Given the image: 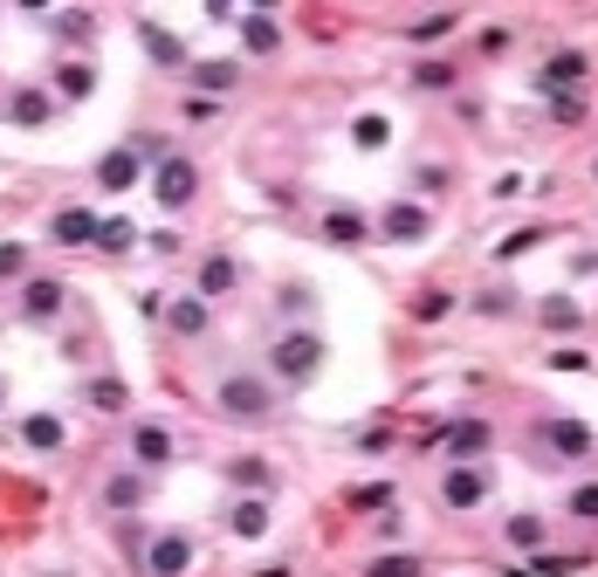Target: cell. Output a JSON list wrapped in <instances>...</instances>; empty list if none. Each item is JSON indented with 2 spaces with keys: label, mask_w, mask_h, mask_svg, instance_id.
Returning a JSON list of instances; mask_svg holds the SVG:
<instances>
[{
  "label": "cell",
  "mask_w": 598,
  "mask_h": 577,
  "mask_svg": "<svg viewBox=\"0 0 598 577\" xmlns=\"http://www.w3.org/2000/svg\"><path fill=\"white\" fill-rule=\"evenodd\" d=\"M324 372V337L317 330H282V344H275V378L282 385H309Z\"/></svg>",
  "instance_id": "obj_1"
},
{
  "label": "cell",
  "mask_w": 598,
  "mask_h": 577,
  "mask_svg": "<svg viewBox=\"0 0 598 577\" xmlns=\"http://www.w3.org/2000/svg\"><path fill=\"white\" fill-rule=\"evenodd\" d=\"M221 412H227V419H248V427H255V419L275 412V385L255 378V372H227V378H221Z\"/></svg>",
  "instance_id": "obj_2"
},
{
  "label": "cell",
  "mask_w": 598,
  "mask_h": 577,
  "mask_svg": "<svg viewBox=\"0 0 598 577\" xmlns=\"http://www.w3.org/2000/svg\"><path fill=\"white\" fill-rule=\"evenodd\" d=\"M488 495V467L482 461H448V475H440V502L448 509H475Z\"/></svg>",
  "instance_id": "obj_3"
},
{
  "label": "cell",
  "mask_w": 598,
  "mask_h": 577,
  "mask_svg": "<svg viewBox=\"0 0 598 577\" xmlns=\"http://www.w3.org/2000/svg\"><path fill=\"white\" fill-rule=\"evenodd\" d=\"M379 234H385V241H427V234H433V214H427L420 200H385Z\"/></svg>",
  "instance_id": "obj_4"
},
{
  "label": "cell",
  "mask_w": 598,
  "mask_h": 577,
  "mask_svg": "<svg viewBox=\"0 0 598 577\" xmlns=\"http://www.w3.org/2000/svg\"><path fill=\"white\" fill-rule=\"evenodd\" d=\"M145 570H151V577H187V570H193V536H179V530L151 536V543H145Z\"/></svg>",
  "instance_id": "obj_5"
},
{
  "label": "cell",
  "mask_w": 598,
  "mask_h": 577,
  "mask_svg": "<svg viewBox=\"0 0 598 577\" xmlns=\"http://www.w3.org/2000/svg\"><path fill=\"white\" fill-rule=\"evenodd\" d=\"M151 193H159L166 206H187L193 193H200V172H193V159H159V172H151Z\"/></svg>",
  "instance_id": "obj_6"
},
{
  "label": "cell",
  "mask_w": 598,
  "mask_h": 577,
  "mask_svg": "<svg viewBox=\"0 0 598 577\" xmlns=\"http://www.w3.org/2000/svg\"><path fill=\"white\" fill-rule=\"evenodd\" d=\"M48 117H56V97H48L42 83H21V90L8 97V124H14V131H42Z\"/></svg>",
  "instance_id": "obj_7"
},
{
  "label": "cell",
  "mask_w": 598,
  "mask_h": 577,
  "mask_svg": "<svg viewBox=\"0 0 598 577\" xmlns=\"http://www.w3.org/2000/svg\"><path fill=\"white\" fill-rule=\"evenodd\" d=\"M63 303H69V288H63V282H48V275H35L29 288H21V317H29V324H56V317H63Z\"/></svg>",
  "instance_id": "obj_8"
},
{
  "label": "cell",
  "mask_w": 598,
  "mask_h": 577,
  "mask_svg": "<svg viewBox=\"0 0 598 577\" xmlns=\"http://www.w3.org/2000/svg\"><path fill=\"white\" fill-rule=\"evenodd\" d=\"M578 83H585V56H578V48L551 56V63H543V76H537V90H543V97H571Z\"/></svg>",
  "instance_id": "obj_9"
},
{
  "label": "cell",
  "mask_w": 598,
  "mask_h": 577,
  "mask_svg": "<svg viewBox=\"0 0 598 577\" xmlns=\"http://www.w3.org/2000/svg\"><path fill=\"white\" fill-rule=\"evenodd\" d=\"M365 234H372V220L358 206H330L324 214V241H337V248H365Z\"/></svg>",
  "instance_id": "obj_10"
},
{
  "label": "cell",
  "mask_w": 598,
  "mask_h": 577,
  "mask_svg": "<svg viewBox=\"0 0 598 577\" xmlns=\"http://www.w3.org/2000/svg\"><path fill=\"white\" fill-rule=\"evenodd\" d=\"M227 530L241 536V543H255V536H269V495H241V502L227 509Z\"/></svg>",
  "instance_id": "obj_11"
},
{
  "label": "cell",
  "mask_w": 598,
  "mask_h": 577,
  "mask_svg": "<svg viewBox=\"0 0 598 577\" xmlns=\"http://www.w3.org/2000/svg\"><path fill=\"white\" fill-rule=\"evenodd\" d=\"M241 288V269H234L227 254H206L200 261V303H221V296H234Z\"/></svg>",
  "instance_id": "obj_12"
},
{
  "label": "cell",
  "mask_w": 598,
  "mask_h": 577,
  "mask_svg": "<svg viewBox=\"0 0 598 577\" xmlns=\"http://www.w3.org/2000/svg\"><path fill=\"white\" fill-rule=\"evenodd\" d=\"M132 461L145 467V475H151V467H172V433H166V427H151V419H145V427L132 433Z\"/></svg>",
  "instance_id": "obj_13"
},
{
  "label": "cell",
  "mask_w": 598,
  "mask_h": 577,
  "mask_svg": "<svg viewBox=\"0 0 598 577\" xmlns=\"http://www.w3.org/2000/svg\"><path fill=\"white\" fill-rule=\"evenodd\" d=\"M138 42H145V56L159 63V69H187V42H179V35H166L159 21H138Z\"/></svg>",
  "instance_id": "obj_14"
},
{
  "label": "cell",
  "mask_w": 598,
  "mask_h": 577,
  "mask_svg": "<svg viewBox=\"0 0 598 577\" xmlns=\"http://www.w3.org/2000/svg\"><path fill=\"white\" fill-rule=\"evenodd\" d=\"M48 234H56L63 248H97V214H90V206H63Z\"/></svg>",
  "instance_id": "obj_15"
},
{
  "label": "cell",
  "mask_w": 598,
  "mask_h": 577,
  "mask_svg": "<svg viewBox=\"0 0 598 577\" xmlns=\"http://www.w3.org/2000/svg\"><path fill=\"white\" fill-rule=\"evenodd\" d=\"M21 440H29V448H35V454H63V440H69V427H63V419H56V412H29V419H21Z\"/></svg>",
  "instance_id": "obj_16"
},
{
  "label": "cell",
  "mask_w": 598,
  "mask_h": 577,
  "mask_svg": "<svg viewBox=\"0 0 598 577\" xmlns=\"http://www.w3.org/2000/svg\"><path fill=\"white\" fill-rule=\"evenodd\" d=\"M440 448H448V461H475L488 448V427H482V419H454V427L440 433Z\"/></svg>",
  "instance_id": "obj_17"
},
{
  "label": "cell",
  "mask_w": 598,
  "mask_h": 577,
  "mask_svg": "<svg viewBox=\"0 0 598 577\" xmlns=\"http://www.w3.org/2000/svg\"><path fill=\"white\" fill-rule=\"evenodd\" d=\"M227 482L241 488V495H269L275 488V467L262 454H241V461H227Z\"/></svg>",
  "instance_id": "obj_18"
},
{
  "label": "cell",
  "mask_w": 598,
  "mask_h": 577,
  "mask_svg": "<svg viewBox=\"0 0 598 577\" xmlns=\"http://www.w3.org/2000/svg\"><path fill=\"white\" fill-rule=\"evenodd\" d=\"M97 186H111V193H124V186H138V151H132V145L103 151V166H97Z\"/></svg>",
  "instance_id": "obj_19"
},
{
  "label": "cell",
  "mask_w": 598,
  "mask_h": 577,
  "mask_svg": "<svg viewBox=\"0 0 598 577\" xmlns=\"http://www.w3.org/2000/svg\"><path fill=\"white\" fill-rule=\"evenodd\" d=\"M543 440H551L557 454H591V448H598L585 419H543Z\"/></svg>",
  "instance_id": "obj_20"
},
{
  "label": "cell",
  "mask_w": 598,
  "mask_h": 577,
  "mask_svg": "<svg viewBox=\"0 0 598 577\" xmlns=\"http://www.w3.org/2000/svg\"><path fill=\"white\" fill-rule=\"evenodd\" d=\"M166 324H172V337H200L206 330V303L200 296H172L166 303Z\"/></svg>",
  "instance_id": "obj_21"
},
{
  "label": "cell",
  "mask_w": 598,
  "mask_h": 577,
  "mask_svg": "<svg viewBox=\"0 0 598 577\" xmlns=\"http://www.w3.org/2000/svg\"><path fill=\"white\" fill-rule=\"evenodd\" d=\"M241 42L255 48V56H275V48H282V29H275L269 14H241Z\"/></svg>",
  "instance_id": "obj_22"
},
{
  "label": "cell",
  "mask_w": 598,
  "mask_h": 577,
  "mask_svg": "<svg viewBox=\"0 0 598 577\" xmlns=\"http://www.w3.org/2000/svg\"><path fill=\"white\" fill-rule=\"evenodd\" d=\"M454 21H461L454 8H440V14H420V21L406 29V42H420V48H427V42H448V35H454Z\"/></svg>",
  "instance_id": "obj_23"
},
{
  "label": "cell",
  "mask_w": 598,
  "mask_h": 577,
  "mask_svg": "<svg viewBox=\"0 0 598 577\" xmlns=\"http://www.w3.org/2000/svg\"><path fill=\"white\" fill-rule=\"evenodd\" d=\"M56 90H63L69 103H83V97L97 90V69H90V63H63V69H56Z\"/></svg>",
  "instance_id": "obj_24"
},
{
  "label": "cell",
  "mask_w": 598,
  "mask_h": 577,
  "mask_svg": "<svg viewBox=\"0 0 598 577\" xmlns=\"http://www.w3.org/2000/svg\"><path fill=\"white\" fill-rule=\"evenodd\" d=\"M132 241H138V227L124 220V214H117V220H97V248H103V254H132Z\"/></svg>",
  "instance_id": "obj_25"
},
{
  "label": "cell",
  "mask_w": 598,
  "mask_h": 577,
  "mask_svg": "<svg viewBox=\"0 0 598 577\" xmlns=\"http://www.w3.org/2000/svg\"><path fill=\"white\" fill-rule=\"evenodd\" d=\"M83 399H90L97 412H124V406H132V392H124V378H90Z\"/></svg>",
  "instance_id": "obj_26"
},
{
  "label": "cell",
  "mask_w": 598,
  "mask_h": 577,
  "mask_svg": "<svg viewBox=\"0 0 598 577\" xmlns=\"http://www.w3.org/2000/svg\"><path fill=\"white\" fill-rule=\"evenodd\" d=\"M103 502H111V509H138L145 502V475H111V482H103Z\"/></svg>",
  "instance_id": "obj_27"
},
{
  "label": "cell",
  "mask_w": 598,
  "mask_h": 577,
  "mask_svg": "<svg viewBox=\"0 0 598 577\" xmlns=\"http://www.w3.org/2000/svg\"><path fill=\"white\" fill-rule=\"evenodd\" d=\"M193 83L221 97V90H234V83H241V63H200V69H193Z\"/></svg>",
  "instance_id": "obj_28"
},
{
  "label": "cell",
  "mask_w": 598,
  "mask_h": 577,
  "mask_svg": "<svg viewBox=\"0 0 598 577\" xmlns=\"http://www.w3.org/2000/svg\"><path fill=\"white\" fill-rule=\"evenodd\" d=\"M543 536H551V522H543V516H509V543L516 550H543Z\"/></svg>",
  "instance_id": "obj_29"
},
{
  "label": "cell",
  "mask_w": 598,
  "mask_h": 577,
  "mask_svg": "<svg viewBox=\"0 0 598 577\" xmlns=\"http://www.w3.org/2000/svg\"><path fill=\"white\" fill-rule=\"evenodd\" d=\"M351 138H358V151H379L385 138H393V124H385L379 111H365V117H358V124H351Z\"/></svg>",
  "instance_id": "obj_30"
},
{
  "label": "cell",
  "mask_w": 598,
  "mask_h": 577,
  "mask_svg": "<svg viewBox=\"0 0 598 577\" xmlns=\"http://www.w3.org/2000/svg\"><path fill=\"white\" fill-rule=\"evenodd\" d=\"M564 516H571V522H598V482L571 488V495H564Z\"/></svg>",
  "instance_id": "obj_31"
},
{
  "label": "cell",
  "mask_w": 598,
  "mask_h": 577,
  "mask_svg": "<svg viewBox=\"0 0 598 577\" xmlns=\"http://www.w3.org/2000/svg\"><path fill=\"white\" fill-rule=\"evenodd\" d=\"M543 324H551V330H578V324H585V309L571 303V296H551V303H543Z\"/></svg>",
  "instance_id": "obj_32"
},
{
  "label": "cell",
  "mask_w": 598,
  "mask_h": 577,
  "mask_svg": "<svg viewBox=\"0 0 598 577\" xmlns=\"http://www.w3.org/2000/svg\"><path fill=\"white\" fill-rule=\"evenodd\" d=\"M345 502L351 509H393V482H365V488H351Z\"/></svg>",
  "instance_id": "obj_33"
},
{
  "label": "cell",
  "mask_w": 598,
  "mask_h": 577,
  "mask_svg": "<svg viewBox=\"0 0 598 577\" xmlns=\"http://www.w3.org/2000/svg\"><path fill=\"white\" fill-rule=\"evenodd\" d=\"M365 577H420V557H399V550H393V557H372Z\"/></svg>",
  "instance_id": "obj_34"
},
{
  "label": "cell",
  "mask_w": 598,
  "mask_h": 577,
  "mask_svg": "<svg viewBox=\"0 0 598 577\" xmlns=\"http://www.w3.org/2000/svg\"><path fill=\"white\" fill-rule=\"evenodd\" d=\"M448 309H454V296H448V288H427V296L413 303V317H420V324H433V317H448Z\"/></svg>",
  "instance_id": "obj_35"
},
{
  "label": "cell",
  "mask_w": 598,
  "mask_h": 577,
  "mask_svg": "<svg viewBox=\"0 0 598 577\" xmlns=\"http://www.w3.org/2000/svg\"><path fill=\"white\" fill-rule=\"evenodd\" d=\"M413 83H420V90H448L454 69H448V63H420V76H413Z\"/></svg>",
  "instance_id": "obj_36"
},
{
  "label": "cell",
  "mask_w": 598,
  "mask_h": 577,
  "mask_svg": "<svg viewBox=\"0 0 598 577\" xmlns=\"http://www.w3.org/2000/svg\"><path fill=\"white\" fill-rule=\"evenodd\" d=\"M21 269H29V248H21V241H0V275H21Z\"/></svg>",
  "instance_id": "obj_37"
},
{
  "label": "cell",
  "mask_w": 598,
  "mask_h": 577,
  "mask_svg": "<svg viewBox=\"0 0 598 577\" xmlns=\"http://www.w3.org/2000/svg\"><path fill=\"white\" fill-rule=\"evenodd\" d=\"M56 29H63V35H76V42H83V35H90V14H83V8H69V14H56Z\"/></svg>",
  "instance_id": "obj_38"
},
{
  "label": "cell",
  "mask_w": 598,
  "mask_h": 577,
  "mask_svg": "<svg viewBox=\"0 0 598 577\" xmlns=\"http://www.w3.org/2000/svg\"><path fill=\"white\" fill-rule=\"evenodd\" d=\"M509 309H516V296H509V288H496V296H482V317H509Z\"/></svg>",
  "instance_id": "obj_39"
},
{
  "label": "cell",
  "mask_w": 598,
  "mask_h": 577,
  "mask_svg": "<svg viewBox=\"0 0 598 577\" xmlns=\"http://www.w3.org/2000/svg\"><path fill=\"white\" fill-rule=\"evenodd\" d=\"M551 111H557L564 124H578V117H585V103H578V97H551Z\"/></svg>",
  "instance_id": "obj_40"
},
{
  "label": "cell",
  "mask_w": 598,
  "mask_h": 577,
  "mask_svg": "<svg viewBox=\"0 0 598 577\" xmlns=\"http://www.w3.org/2000/svg\"><path fill=\"white\" fill-rule=\"evenodd\" d=\"M543 241V234L537 227H523V234H509V241H503V254H523V248H537Z\"/></svg>",
  "instance_id": "obj_41"
},
{
  "label": "cell",
  "mask_w": 598,
  "mask_h": 577,
  "mask_svg": "<svg viewBox=\"0 0 598 577\" xmlns=\"http://www.w3.org/2000/svg\"><path fill=\"white\" fill-rule=\"evenodd\" d=\"M255 577H290V564H269V570H255Z\"/></svg>",
  "instance_id": "obj_42"
},
{
  "label": "cell",
  "mask_w": 598,
  "mask_h": 577,
  "mask_svg": "<svg viewBox=\"0 0 598 577\" xmlns=\"http://www.w3.org/2000/svg\"><path fill=\"white\" fill-rule=\"evenodd\" d=\"M0 406H8V385H0Z\"/></svg>",
  "instance_id": "obj_43"
},
{
  "label": "cell",
  "mask_w": 598,
  "mask_h": 577,
  "mask_svg": "<svg viewBox=\"0 0 598 577\" xmlns=\"http://www.w3.org/2000/svg\"><path fill=\"white\" fill-rule=\"evenodd\" d=\"M591 172H598V166H591Z\"/></svg>",
  "instance_id": "obj_44"
}]
</instances>
